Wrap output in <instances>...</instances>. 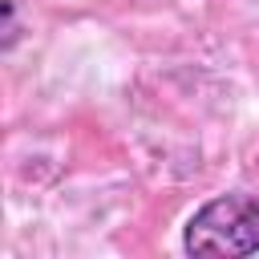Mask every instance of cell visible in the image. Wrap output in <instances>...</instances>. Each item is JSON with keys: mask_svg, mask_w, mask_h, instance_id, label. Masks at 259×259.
<instances>
[{"mask_svg": "<svg viewBox=\"0 0 259 259\" xmlns=\"http://www.w3.org/2000/svg\"><path fill=\"white\" fill-rule=\"evenodd\" d=\"M182 247L190 255H227L243 259L259 251V198L255 194H219L198 206L186 223Z\"/></svg>", "mask_w": 259, "mask_h": 259, "instance_id": "6da1fadb", "label": "cell"}, {"mask_svg": "<svg viewBox=\"0 0 259 259\" xmlns=\"http://www.w3.org/2000/svg\"><path fill=\"white\" fill-rule=\"evenodd\" d=\"M16 36H20V24H16V0H4V49H12L16 45Z\"/></svg>", "mask_w": 259, "mask_h": 259, "instance_id": "7a4b0ae2", "label": "cell"}]
</instances>
